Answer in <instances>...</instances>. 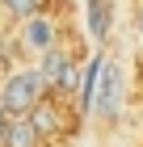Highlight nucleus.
<instances>
[{
  "label": "nucleus",
  "mask_w": 143,
  "mask_h": 147,
  "mask_svg": "<svg viewBox=\"0 0 143 147\" xmlns=\"http://www.w3.org/2000/svg\"><path fill=\"white\" fill-rule=\"evenodd\" d=\"M42 92H46V84L38 80V71L34 67H17V71L4 76V84H0V109L9 113V118H17V113H25Z\"/></svg>",
  "instance_id": "f257e3e1"
},
{
  "label": "nucleus",
  "mask_w": 143,
  "mask_h": 147,
  "mask_svg": "<svg viewBox=\"0 0 143 147\" xmlns=\"http://www.w3.org/2000/svg\"><path fill=\"white\" fill-rule=\"evenodd\" d=\"M38 80H42L46 88L55 92V88H76V71H72V59H67V51L63 46H42L38 51Z\"/></svg>",
  "instance_id": "f03ea898"
},
{
  "label": "nucleus",
  "mask_w": 143,
  "mask_h": 147,
  "mask_svg": "<svg viewBox=\"0 0 143 147\" xmlns=\"http://www.w3.org/2000/svg\"><path fill=\"white\" fill-rule=\"evenodd\" d=\"M88 109H97L101 118H118V109H122V71H118V63L101 59L97 84H93V105Z\"/></svg>",
  "instance_id": "7ed1b4c3"
},
{
  "label": "nucleus",
  "mask_w": 143,
  "mask_h": 147,
  "mask_svg": "<svg viewBox=\"0 0 143 147\" xmlns=\"http://www.w3.org/2000/svg\"><path fill=\"white\" fill-rule=\"evenodd\" d=\"M21 118L30 122V130H34L38 139H51V135H59V130H63V105H59L51 92H42V97H38V101L21 113Z\"/></svg>",
  "instance_id": "20e7f679"
},
{
  "label": "nucleus",
  "mask_w": 143,
  "mask_h": 147,
  "mask_svg": "<svg viewBox=\"0 0 143 147\" xmlns=\"http://www.w3.org/2000/svg\"><path fill=\"white\" fill-rule=\"evenodd\" d=\"M38 143H42V139L30 130V122H25L21 113H17V118H9V122H4V130H0V147H38Z\"/></svg>",
  "instance_id": "39448f33"
},
{
  "label": "nucleus",
  "mask_w": 143,
  "mask_h": 147,
  "mask_svg": "<svg viewBox=\"0 0 143 147\" xmlns=\"http://www.w3.org/2000/svg\"><path fill=\"white\" fill-rule=\"evenodd\" d=\"M25 42L34 46V51H42V46L55 42V25H51V17H42V13H30L25 17Z\"/></svg>",
  "instance_id": "423d86ee"
},
{
  "label": "nucleus",
  "mask_w": 143,
  "mask_h": 147,
  "mask_svg": "<svg viewBox=\"0 0 143 147\" xmlns=\"http://www.w3.org/2000/svg\"><path fill=\"white\" fill-rule=\"evenodd\" d=\"M88 34L97 42L110 34V0H88Z\"/></svg>",
  "instance_id": "0eeeda50"
},
{
  "label": "nucleus",
  "mask_w": 143,
  "mask_h": 147,
  "mask_svg": "<svg viewBox=\"0 0 143 147\" xmlns=\"http://www.w3.org/2000/svg\"><path fill=\"white\" fill-rule=\"evenodd\" d=\"M97 71H101V59L93 55V59H88V71H84V80L76 84V105H80V109H88V105H93V84H97Z\"/></svg>",
  "instance_id": "6e6552de"
},
{
  "label": "nucleus",
  "mask_w": 143,
  "mask_h": 147,
  "mask_svg": "<svg viewBox=\"0 0 143 147\" xmlns=\"http://www.w3.org/2000/svg\"><path fill=\"white\" fill-rule=\"evenodd\" d=\"M0 4H4L13 17H30V13H38V9H42V0H0Z\"/></svg>",
  "instance_id": "1a4fd4ad"
},
{
  "label": "nucleus",
  "mask_w": 143,
  "mask_h": 147,
  "mask_svg": "<svg viewBox=\"0 0 143 147\" xmlns=\"http://www.w3.org/2000/svg\"><path fill=\"white\" fill-rule=\"evenodd\" d=\"M135 21H139V38H143V4L135 9Z\"/></svg>",
  "instance_id": "9d476101"
},
{
  "label": "nucleus",
  "mask_w": 143,
  "mask_h": 147,
  "mask_svg": "<svg viewBox=\"0 0 143 147\" xmlns=\"http://www.w3.org/2000/svg\"><path fill=\"white\" fill-rule=\"evenodd\" d=\"M4 122H9V113H4V109H0V130H4Z\"/></svg>",
  "instance_id": "9b49d317"
}]
</instances>
